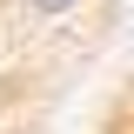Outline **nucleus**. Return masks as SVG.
Masks as SVG:
<instances>
[{
  "mask_svg": "<svg viewBox=\"0 0 134 134\" xmlns=\"http://www.w3.org/2000/svg\"><path fill=\"white\" fill-rule=\"evenodd\" d=\"M114 20L121 0H0V114L60 94L67 74L100 54Z\"/></svg>",
  "mask_w": 134,
  "mask_h": 134,
  "instance_id": "f257e3e1",
  "label": "nucleus"
}]
</instances>
